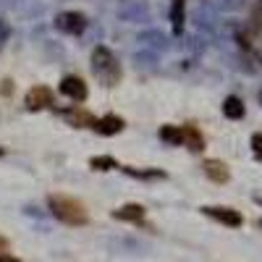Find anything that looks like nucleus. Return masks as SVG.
Segmentation results:
<instances>
[{
  "label": "nucleus",
  "instance_id": "a211bd4d",
  "mask_svg": "<svg viewBox=\"0 0 262 262\" xmlns=\"http://www.w3.org/2000/svg\"><path fill=\"white\" fill-rule=\"evenodd\" d=\"M0 262H21V259H16V257H11V254H0Z\"/></svg>",
  "mask_w": 262,
  "mask_h": 262
},
{
  "label": "nucleus",
  "instance_id": "2eb2a0df",
  "mask_svg": "<svg viewBox=\"0 0 262 262\" xmlns=\"http://www.w3.org/2000/svg\"><path fill=\"white\" fill-rule=\"evenodd\" d=\"M173 27L176 32H181L184 27V0H173Z\"/></svg>",
  "mask_w": 262,
  "mask_h": 262
},
{
  "label": "nucleus",
  "instance_id": "6ab92c4d",
  "mask_svg": "<svg viewBox=\"0 0 262 262\" xmlns=\"http://www.w3.org/2000/svg\"><path fill=\"white\" fill-rule=\"evenodd\" d=\"M6 247H8V242H6L3 236H0V254H3V249H6Z\"/></svg>",
  "mask_w": 262,
  "mask_h": 262
},
{
  "label": "nucleus",
  "instance_id": "f3484780",
  "mask_svg": "<svg viewBox=\"0 0 262 262\" xmlns=\"http://www.w3.org/2000/svg\"><path fill=\"white\" fill-rule=\"evenodd\" d=\"M8 34H11V29H8V24H6V21H0V45H3V42L8 39Z\"/></svg>",
  "mask_w": 262,
  "mask_h": 262
},
{
  "label": "nucleus",
  "instance_id": "f03ea898",
  "mask_svg": "<svg viewBox=\"0 0 262 262\" xmlns=\"http://www.w3.org/2000/svg\"><path fill=\"white\" fill-rule=\"evenodd\" d=\"M92 74L105 86H116L121 81V63L113 55V50H107L105 45L95 48V53H92Z\"/></svg>",
  "mask_w": 262,
  "mask_h": 262
},
{
  "label": "nucleus",
  "instance_id": "ddd939ff",
  "mask_svg": "<svg viewBox=\"0 0 262 262\" xmlns=\"http://www.w3.org/2000/svg\"><path fill=\"white\" fill-rule=\"evenodd\" d=\"M160 139L170 144H184V131L179 126H163L160 128Z\"/></svg>",
  "mask_w": 262,
  "mask_h": 262
},
{
  "label": "nucleus",
  "instance_id": "f8f14e48",
  "mask_svg": "<svg viewBox=\"0 0 262 262\" xmlns=\"http://www.w3.org/2000/svg\"><path fill=\"white\" fill-rule=\"evenodd\" d=\"M181 131H184V142L189 144V149H196V152H200V149L205 147V142H202V134H200V131H196L194 126H184Z\"/></svg>",
  "mask_w": 262,
  "mask_h": 262
},
{
  "label": "nucleus",
  "instance_id": "aec40b11",
  "mask_svg": "<svg viewBox=\"0 0 262 262\" xmlns=\"http://www.w3.org/2000/svg\"><path fill=\"white\" fill-rule=\"evenodd\" d=\"M0 155H3V147H0Z\"/></svg>",
  "mask_w": 262,
  "mask_h": 262
},
{
  "label": "nucleus",
  "instance_id": "7ed1b4c3",
  "mask_svg": "<svg viewBox=\"0 0 262 262\" xmlns=\"http://www.w3.org/2000/svg\"><path fill=\"white\" fill-rule=\"evenodd\" d=\"M55 27L66 34H81L86 29V16L79 11H63L55 16Z\"/></svg>",
  "mask_w": 262,
  "mask_h": 262
},
{
  "label": "nucleus",
  "instance_id": "9b49d317",
  "mask_svg": "<svg viewBox=\"0 0 262 262\" xmlns=\"http://www.w3.org/2000/svg\"><path fill=\"white\" fill-rule=\"evenodd\" d=\"M223 113H226V118H233V121H238V118H244V102L238 100V97H226V102H223Z\"/></svg>",
  "mask_w": 262,
  "mask_h": 262
},
{
  "label": "nucleus",
  "instance_id": "0eeeda50",
  "mask_svg": "<svg viewBox=\"0 0 262 262\" xmlns=\"http://www.w3.org/2000/svg\"><path fill=\"white\" fill-rule=\"evenodd\" d=\"M123 118L121 116H102V118H97L95 121V131H97V134H102V137H116V134H121V131H123Z\"/></svg>",
  "mask_w": 262,
  "mask_h": 262
},
{
  "label": "nucleus",
  "instance_id": "20e7f679",
  "mask_svg": "<svg viewBox=\"0 0 262 262\" xmlns=\"http://www.w3.org/2000/svg\"><path fill=\"white\" fill-rule=\"evenodd\" d=\"M50 105H53V92L48 90V86L37 84L27 92V107L29 111H45V107H50Z\"/></svg>",
  "mask_w": 262,
  "mask_h": 262
},
{
  "label": "nucleus",
  "instance_id": "dca6fc26",
  "mask_svg": "<svg viewBox=\"0 0 262 262\" xmlns=\"http://www.w3.org/2000/svg\"><path fill=\"white\" fill-rule=\"evenodd\" d=\"M252 152H254L257 160H262V134H254L252 137Z\"/></svg>",
  "mask_w": 262,
  "mask_h": 262
},
{
  "label": "nucleus",
  "instance_id": "f257e3e1",
  "mask_svg": "<svg viewBox=\"0 0 262 262\" xmlns=\"http://www.w3.org/2000/svg\"><path fill=\"white\" fill-rule=\"evenodd\" d=\"M50 210H53V215L58 217V221L66 223V226H84L86 221H90L86 207L79 200L66 196V194H53L50 196Z\"/></svg>",
  "mask_w": 262,
  "mask_h": 262
},
{
  "label": "nucleus",
  "instance_id": "4468645a",
  "mask_svg": "<svg viewBox=\"0 0 262 262\" xmlns=\"http://www.w3.org/2000/svg\"><path fill=\"white\" fill-rule=\"evenodd\" d=\"M90 165H92L95 170H113V168H118L116 158H111V155H97V158L90 160Z\"/></svg>",
  "mask_w": 262,
  "mask_h": 262
},
{
  "label": "nucleus",
  "instance_id": "6e6552de",
  "mask_svg": "<svg viewBox=\"0 0 262 262\" xmlns=\"http://www.w3.org/2000/svg\"><path fill=\"white\" fill-rule=\"evenodd\" d=\"M118 221H128V223H142L144 221V207L137 205V202H131V205H123L113 212Z\"/></svg>",
  "mask_w": 262,
  "mask_h": 262
},
{
  "label": "nucleus",
  "instance_id": "423d86ee",
  "mask_svg": "<svg viewBox=\"0 0 262 262\" xmlns=\"http://www.w3.org/2000/svg\"><path fill=\"white\" fill-rule=\"evenodd\" d=\"M205 215L215 217V221H221L223 226H231V228H238L244 223V217L231 207H205Z\"/></svg>",
  "mask_w": 262,
  "mask_h": 262
},
{
  "label": "nucleus",
  "instance_id": "412c9836",
  "mask_svg": "<svg viewBox=\"0 0 262 262\" xmlns=\"http://www.w3.org/2000/svg\"><path fill=\"white\" fill-rule=\"evenodd\" d=\"M259 226H262V221H259Z\"/></svg>",
  "mask_w": 262,
  "mask_h": 262
},
{
  "label": "nucleus",
  "instance_id": "1a4fd4ad",
  "mask_svg": "<svg viewBox=\"0 0 262 262\" xmlns=\"http://www.w3.org/2000/svg\"><path fill=\"white\" fill-rule=\"evenodd\" d=\"M205 173H207V179H212L215 184H226L228 181V168L221 160H207L205 163Z\"/></svg>",
  "mask_w": 262,
  "mask_h": 262
},
{
  "label": "nucleus",
  "instance_id": "39448f33",
  "mask_svg": "<svg viewBox=\"0 0 262 262\" xmlns=\"http://www.w3.org/2000/svg\"><path fill=\"white\" fill-rule=\"evenodd\" d=\"M60 92L66 95V97H71V100H76V102H81V100H86V81L81 79V76H66L63 81H60Z\"/></svg>",
  "mask_w": 262,
  "mask_h": 262
},
{
  "label": "nucleus",
  "instance_id": "9d476101",
  "mask_svg": "<svg viewBox=\"0 0 262 262\" xmlns=\"http://www.w3.org/2000/svg\"><path fill=\"white\" fill-rule=\"evenodd\" d=\"M66 118H69V121H71V126H76V128L95 126V121H97L90 111H81V107H74V111H69V113H66Z\"/></svg>",
  "mask_w": 262,
  "mask_h": 262
}]
</instances>
